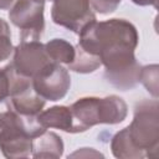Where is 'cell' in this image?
Listing matches in <instances>:
<instances>
[{
  "instance_id": "cell-1",
  "label": "cell",
  "mask_w": 159,
  "mask_h": 159,
  "mask_svg": "<svg viewBox=\"0 0 159 159\" xmlns=\"http://www.w3.org/2000/svg\"><path fill=\"white\" fill-rule=\"evenodd\" d=\"M78 36V47L98 57L104 67L134 56L139 41L135 26L125 19H96L84 25Z\"/></svg>"
},
{
  "instance_id": "cell-2",
  "label": "cell",
  "mask_w": 159,
  "mask_h": 159,
  "mask_svg": "<svg viewBox=\"0 0 159 159\" xmlns=\"http://www.w3.org/2000/svg\"><path fill=\"white\" fill-rule=\"evenodd\" d=\"M75 133H82L97 124H118L122 123L127 114L128 107L123 98L111 94L103 98L82 97L70 106Z\"/></svg>"
},
{
  "instance_id": "cell-3",
  "label": "cell",
  "mask_w": 159,
  "mask_h": 159,
  "mask_svg": "<svg viewBox=\"0 0 159 159\" xmlns=\"http://www.w3.org/2000/svg\"><path fill=\"white\" fill-rule=\"evenodd\" d=\"M42 128L36 118H25L11 109L0 112V150L5 158L16 159L31 155L32 139Z\"/></svg>"
},
{
  "instance_id": "cell-4",
  "label": "cell",
  "mask_w": 159,
  "mask_h": 159,
  "mask_svg": "<svg viewBox=\"0 0 159 159\" xmlns=\"http://www.w3.org/2000/svg\"><path fill=\"white\" fill-rule=\"evenodd\" d=\"M129 139L144 157H155L159 148L158 101L144 99L135 104L134 116L127 127Z\"/></svg>"
},
{
  "instance_id": "cell-5",
  "label": "cell",
  "mask_w": 159,
  "mask_h": 159,
  "mask_svg": "<svg viewBox=\"0 0 159 159\" xmlns=\"http://www.w3.org/2000/svg\"><path fill=\"white\" fill-rule=\"evenodd\" d=\"M45 0H16L10 7L9 19L20 31L21 41L40 40L45 29Z\"/></svg>"
},
{
  "instance_id": "cell-6",
  "label": "cell",
  "mask_w": 159,
  "mask_h": 159,
  "mask_svg": "<svg viewBox=\"0 0 159 159\" xmlns=\"http://www.w3.org/2000/svg\"><path fill=\"white\" fill-rule=\"evenodd\" d=\"M45 103L46 101L35 92L32 80L16 75L11 67V88L7 98V108L21 117L36 118L43 109Z\"/></svg>"
},
{
  "instance_id": "cell-7",
  "label": "cell",
  "mask_w": 159,
  "mask_h": 159,
  "mask_svg": "<svg viewBox=\"0 0 159 159\" xmlns=\"http://www.w3.org/2000/svg\"><path fill=\"white\" fill-rule=\"evenodd\" d=\"M32 87L45 101L56 102L67 94L71 87V77L67 68L51 61L32 78Z\"/></svg>"
},
{
  "instance_id": "cell-8",
  "label": "cell",
  "mask_w": 159,
  "mask_h": 159,
  "mask_svg": "<svg viewBox=\"0 0 159 159\" xmlns=\"http://www.w3.org/2000/svg\"><path fill=\"white\" fill-rule=\"evenodd\" d=\"M51 19L56 25L78 35L84 25L96 20V14L89 0H53Z\"/></svg>"
},
{
  "instance_id": "cell-9",
  "label": "cell",
  "mask_w": 159,
  "mask_h": 159,
  "mask_svg": "<svg viewBox=\"0 0 159 159\" xmlns=\"http://www.w3.org/2000/svg\"><path fill=\"white\" fill-rule=\"evenodd\" d=\"M48 62H51V58L46 52L45 43L40 42V40H34L20 41L14 48L10 65L16 75L32 80Z\"/></svg>"
},
{
  "instance_id": "cell-10",
  "label": "cell",
  "mask_w": 159,
  "mask_h": 159,
  "mask_svg": "<svg viewBox=\"0 0 159 159\" xmlns=\"http://www.w3.org/2000/svg\"><path fill=\"white\" fill-rule=\"evenodd\" d=\"M37 123L45 128H56L66 133H75V122L71 108L67 106H53L41 111L37 117Z\"/></svg>"
},
{
  "instance_id": "cell-11",
  "label": "cell",
  "mask_w": 159,
  "mask_h": 159,
  "mask_svg": "<svg viewBox=\"0 0 159 159\" xmlns=\"http://www.w3.org/2000/svg\"><path fill=\"white\" fill-rule=\"evenodd\" d=\"M63 154L62 138L55 132L43 130L32 139L31 157L34 158H53L58 159Z\"/></svg>"
},
{
  "instance_id": "cell-12",
  "label": "cell",
  "mask_w": 159,
  "mask_h": 159,
  "mask_svg": "<svg viewBox=\"0 0 159 159\" xmlns=\"http://www.w3.org/2000/svg\"><path fill=\"white\" fill-rule=\"evenodd\" d=\"M111 150L116 158L119 159H143L145 158L129 139L127 127L117 132L111 140Z\"/></svg>"
},
{
  "instance_id": "cell-13",
  "label": "cell",
  "mask_w": 159,
  "mask_h": 159,
  "mask_svg": "<svg viewBox=\"0 0 159 159\" xmlns=\"http://www.w3.org/2000/svg\"><path fill=\"white\" fill-rule=\"evenodd\" d=\"M45 48L51 61L61 65H70L76 55V47L65 39H52L45 43Z\"/></svg>"
},
{
  "instance_id": "cell-14",
  "label": "cell",
  "mask_w": 159,
  "mask_h": 159,
  "mask_svg": "<svg viewBox=\"0 0 159 159\" xmlns=\"http://www.w3.org/2000/svg\"><path fill=\"white\" fill-rule=\"evenodd\" d=\"M75 47H76V55L73 61L70 65H67L68 70L77 73H91L102 66V62L98 57L87 53L81 47H78V45Z\"/></svg>"
},
{
  "instance_id": "cell-15",
  "label": "cell",
  "mask_w": 159,
  "mask_h": 159,
  "mask_svg": "<svg viewBox=\"0 0 159 159\" xmlns=\"http://www.w3.org/2000/svg\"><path fill=\"white\" fill-rule=\"evenodd\" d=\"M158 71H159L158 65L153 63L140 67V72H139V82L155 99L158 98V78H159Z\"/></svg>"
},
{
  "instance_id": "cell-16",
  "label": "cell",
  "mask_w": 159,
  "mask_h": 159,
  "mask_svg": "<svg viewBox=\"0 0 159 159\" xmlns=\"http://www.w3.org/2000/svg\"><path fill=\"white\" fill-rule=\"evenodd\" d=\"M14 48L9 24L0 17V65H4L10 60L14 53Z\"/></svg>"
},
{
  "instance_id": "cell-17",
  "label": "cell",
  "mask_w": 159,
  "mask_h": 159,
  "mask_svg": "<svg viewBox=\"0 0 159 159\" xmlns=\"http://www.w3.org/2000/svg\"><path fill=\"white\" fill-rule=\"evenodd\" d=\"M11 88V66L10 63L0 68V103L9 98Z\"/></svg>"
},
{
  "instance_id": "cell-18",
  "label": "cell",
  "mask_w": 159,
  "mask_h": 159,
  "mask_svg": "<svg viewBox=\"0 0 159 159\" xmlns=\"http://www.w3.org/2000/svg\"><path fill=\"white\" fill-rule=\"evenodd\" d=\"M122 0H89V4L93 11L99 12L102 15L111 14L117 10Z\"/></svg>"
},
{
  "instance_id": "cell-19",
  "label": "cell",
  "mask_w": 159,
  "mask_h": 159,
  "mask_svg": "<svg viewBox=\"0 0 159 159\" xmlns=\"http://www.w3.org/2000/svg\"><path fill=\"white\" fill-rule=\"evenodd\" d=\"M132 2H134L135 5H139V6H154V7H157L158 0H132Z\"/></svg>"
},
{
  "instance_id": "cell-20",
  "label": "cell",
  "mask_w": 159,
  "mask_h": 159,
  "mask_svg": "<svg viewBox=\"0 0 159 159\" xmlns=\"http://www.w3.org/2000/svg\"><path fill=\"white\" fill-rule=\"evenodd\" d=\"M16 0H0V10H10Z\"/></svg>"
},
{
  "instance_id": "cell-21",
  "label": "cell",
  "mask_w": 159,
  "mask_h": 159,
  "mask_svg": "<svg viewBox=\"0 0 159 159\" xmlns=\"http://www.w3.org/2000/svg\"><path fill=\"white\" fill-rule=\"evenodd\" d=\"M50 1H53V0H50Z\"/></svg>"
}]
</instances>
